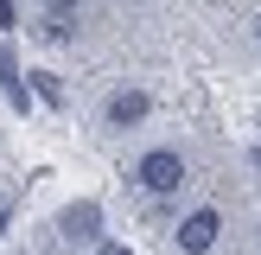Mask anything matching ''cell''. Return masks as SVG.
<instances>
[{"mask_svg": "<svg viewBox=\"0 0 261 255\" xmlns=\"http://www.w3.org/2000/svg\"><path fill=\"white\" fill-rule=\"evenodd\" d=\"M96 255H127V249H121V242H102V249H96Z\"/></svg>", "mask_w": 261, "mask_h": 255, "instance_id": "9c48e42d", "label": "cell"}, {"mask_svg": "<svg viewBox=\"0 0 261 255\" xmlns=\"http://www.w3.org/2000/svg\"><path fill=\"white\" fill-rule=\"evenodd\" d=\"M217 236H223V217H217V211H191L185 223H178V249H185V255L217 249Z\"/></svg>", "mask_w": 261, "mask_h": 255, "instance_id": "7a4b0ae2", "label": "cell"}, {"mask_svg": "<svg viewBox=\"0 0 261 255\" xmlns=\"http://www.w3.org/2000/svg\"><path fill=\"white\" fill-rule=\"evenodd\" d=\"M38 32H45V38H70V13H51V19L38 26Z\"/></svg>", "mask_w": 261, "mask_h": 255, "instance_id": "52a82bcc", "label": "cell"}, {"mask_svg": "<svg viewBox=\"0 0 261 255\" xmlns=\"http://www.w3.org/2000/svg\"><path fill=\"white\" fill-rule=\"evenodd\" d=\"M255 38H261V26H255Z\"/></svg>", "mask_w": 261, "mask_h": 255, "instance_id": "4fadbf2b", "label": "cell"}, {"mask_svg": "<svg viewBox=\"0 0 261 255\" xmlns=\"http://www.w3.org/2000/svg\"><path fill=\"white\" fill-rule=\"evenodd\" d=\"M13 26H19L13 19V0H0V32H13Z\"/></svg>", "mask_w": 261, "mask_h": 255, "instance_id": "ba28073f", "label": "cell"}, {"mask_svg": "<svg viewBox=\"0 0 261 255\" xmlns=\"http://www.w3.org/2000/svg\"><path fill=\"white\" fill-rule=\"evenodd\" d=\"M58 230H64V242H96V230H102V211H96V204H70V211L58 217Z\"/></svg>", "mask_w": 261, "mask_h": 255, "instance_id": "3957f363", "label": "cell"}, {"mask_svg": "<svg viewBox=\"0 0 261 255\" xmlns=\"http://www.w3.org/2000/svg\"><path fill=\"white\" fill-rule=\"evenodd\" d=\"M255 166H261V147H255Z\"/></svg>", "mask_w": 261, "mask_h": 255, "instance_id": "7c38bea8", "label": "cell"}, {"mask_svg": "<svg viewBox=\"0 0 261 255\" xmlns=\"http://www.w3.org/2000/svg\"><path fill=\"white\" fill-rule=\"evenodd\" d=\"M0 236H7V217H0Z\"/></svg>", "mask_w": 261, "mask_h": 255, "instance_id": "8fae6325", "label": "cell"}, {"mask_svg": "<svg viewBox=\"0 0 261 255\" xmlns=\"http://www.w3.org/2000/svg\"><path fill=\"white\" fill-rule=\"evenodd\" d=\"M32 96H38V102H51V109H64V83H58L51 70H32Z\"/></svg>", "mask_w": 261, "mask_h": 255, "instance_id": "8992f818", "label": "cell"}, {"mask_svg": "<svg viewBox=\"0 0 261 255\" xmlns=\"http://www.w3.org/2000/svg\"><path fill=\"white\" fill-rule=\"evenodd\" d=\"M70 7H76V0H51V13H70Z\"/></svg>", "mask_w": 261, "mask_h": 255, "instance_id": "30bf717a", "label": "cell"}, {"mask_svg": "<svg viewBox=\"0 0 261 255\" xmlns=\"http://www.w3.org/2000/svg\"><path fill=\"white\" fill-rule=\"evenodd\" d=\"M147 109H153L147 89H121V96H109V121H115V128H134Z\"/></svg>", "mask_w": 261, "mask_h": 255, "instance_id": "277c9868", "label": "cell"}, {"mask_svg": "<svg viewBox=\"0 0 261 255\" xmlns=\"http://www.w3.org/2000/svg\"><path fill=\"white\" fill-rule=\"evenodd\" d=\"M0 89H7L13 109H25V102H32V89H25V76H19V64H13V51H0Z\"/></svg>", "mask_w": 261, "mask_h": 255, "instance_id": "5b68a950", "label": "cell"}, {"mask_svg": "<svg viewBox=\"0 0 261 255\" xmlns=\"http://www.w3.org/2000/svg\"><path fill=\"white\" fill-rule=\"evenodd\" d=\"M140 185L160 191V198H172V191L185 185V160H178V153H166V147H153L147 160H140Z\"/></svg>", "mask_w": 261, "mask_h": 255, "instance_id": "6da1fadb", "label": "cell"}]
</instances>
